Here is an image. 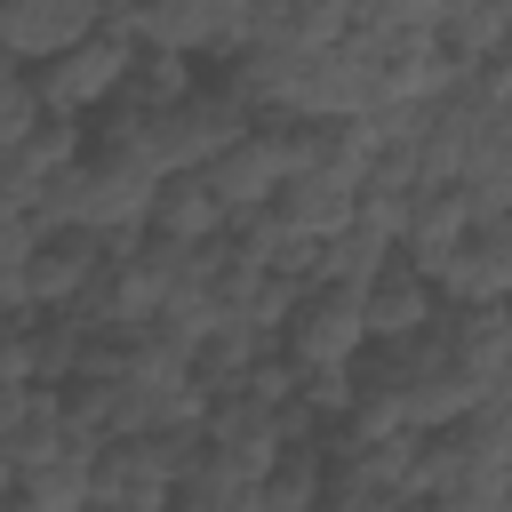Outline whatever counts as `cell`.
<instances>
[{
    "label": "cell",
    "mask_w": 512,
    "mask_h": 512,
    "mask_svg": "<svg viewBox=\"0 0 512 512\" xmlns=\"http://www.w3.org/2000/svg\"><path fill=\"white\" fill-rule=\"evenodd\" d=\"M104 24L136 48H168L184 64H224L248 40V8L240 0H160V8H104Z\"/></svg>",
    "instance_id": "obj_1"
},
{
    "label": "cell",
    "mask_w": 512,
    "mask_h": 512,
    "mask_svg": "<svg viewBox=\"0 0 512 512\" xmlns=\"http://www.w3.org/2000/svg\"><path fill=\"white\" fill-rule=\"evenodd\" d=\"M128 56H136V48H128L112 24H96L80 48H64L56 64H40V72H32V104H40L48 120H88V112H104V104L120 96Z\"/></svg>",
    "instance_id": "obj_3"
},
{
    "label": "cell",
    "mask_w": 512,
    "mask_h": 512,
    "mask_svg": "<svg viewBox=\"0 0 512 512\" xmlns=\"http://www.w3.org/2000/svg\"><path fill=\"white\" fill-rule=\"evenodd\" d=\"M56 448H88V440H72V432H64V408H56V392H32V400H24V416L8 424L0 456H8L16 472H32V464H48Z\"/></svg>",
    "instance_id": "obj_17"
},
{
    "label": "cell",
    "mask_w": 512,
    "mask_h": 512,
    "mask_svg": "<svg viewBox=\"0 0 512 512\" xmlns=\"http://www.w3.org/2000/svg\"><path fill=\"white\" fill-rule=\"evenodd\" d=\"M400 496L392 488H376L368 472H320V488H312V512H392Z\"/></svg>",
    "instance_id": "obj_19"
},
{
    "label": "cell",
    "mask_w": 512,
    "mask_h": 512,
    "mask_svg": "<svg viewBox=\"0 0 512 512\" xmlns=\"http://www.w3.org/2000/svg\"><path fill=\"white\" fill-rule=\"evenodd\" d=\"M88 456H96V448H56L48 464L16 472V496H24L32 512H80V504H88Z\"/></svg>",
    "instance_id": "obj_18"
},
{
    "label": "cell",
    "mask_w": 512,
    "mask_h": 512,
    "mask_svg": "<svg viewBox=\"0 0 512 512\" xmlns=\"http://www.w3.org/2000/svg\"><path fill=\"white\" fill-rule=\"evenodd\" d=\"M24 256H32V216H0V288H8V296H16ZM16 312H24V304H16Z\"/></svg>",
    "instance_id": "obj_21"
},
{
    "label": "cell",
    "mask_w": 512,
    "mask_h": 512,
    "mask_svg": "<svg viewBox=\"0 0 512 512\" xmlns=\"http://www.w3.org/2000/svg\"><path fill=\"white\" fill-rule=\"evenodd\" d=\"M360 344H368L360 336V288H344V280H304L288 320L272 328V352L288 368H352Z\"/></svg>",
    "instance_id": "obj_2"
},
{
    "label": "cell",
    "mask_w": 512,
    "mask_h": 512,
    "mask_svg": "<svg viewBox=\"0 0 512 512\" xmlns=\"http://www.w3.org/2000/svg\"><path fill=\"white\" fill-rule=\"evenodd\" d=\"M96 264H104V240H96V232H72V224L32 232V256H24V272H16V304H24V312H64V304L96 280Z\"/></svg>",
    "instance_id": "obj_5"
},
{
    "label": "cell",
    "mask_w": 512,
    "mask_h": 512,
    "mask_svg": "<svg viewBox=\"0 0 512 512\" xmlns=\"http://www.w3.org/2000/svg\"><path fill=\"white\" fill-rule=\"evenodd\" d=\"M464 224H472V216H464L456 184H416V192L400 200V216H392V248H400V256L424 272V264H432V256H440V248H448Z\"/></svg>",
    "instance_id": "obj_14"
},
{
    "label": "cell",
    "mask_w": 512,
    "mask_h": 512,
    "mask_svg": "<svg viewBox=\"0 0 512 512\" xmlns=\"http://www.w3.org/2000/svg\"><path fill=\"white\" fill-rule=\"evenodd\" d=\"M432 280L408 264V256H392L368 288H360V336L368 344H408V336H424L432 328Z\"/></svg>",
    "instance_id": "obj_8"
},
{
    "label": "cell",
    "mask_w": 512,
    "mask_h": 512,
    "mask_svg": "<svg viewBox=\"0 0 512 512\" xmlns=\"http://www.w3.org/2000/svg\"><path fill=\"white\" fill-rule=\"evenodd\" d=\"M432 304H504L512 288V224H464L432 264Z\"/></svg>",
    "instance_id": "obj_4"
},
{
    "label": "cell",
    "mask_w": 512,
    "mask_h": 512,
    "mask_svg": "<svg viewBox=\"0 0 512 512\" xmlns=\"http://www.w3.org/2000/svg\"><path fill=\"white\" fill-rule=\"evenodd\" d=\"M32 120H40V104H32V72L0 56V152H8V144H16Z\"/></svg>",
    "instance_id": "obj_20"
},
{
    "label": "cell",
    "mask_w": 512,
    "mask_h": 512,
    "mask_svg": "<svg viewBox=\"0 0 512 512\" xmlns=\"http://www.w3.org/2000/svg\"><path fill=\"white\" fill-rule=\"evenodd\" d=\"M432 336H440V352L464 376H480V384H504L512 376V320H504V304H440L432 312Z\"/></svg>",
    "instance_id": "obj_9"
},
{
    "label": "cell",
    "mask_w": 512,
    "mask_h": 512,
    "mask_svg": "<svg viewBox=\"0 0 512 512\" xmlns=\"http://www.w3.org/2000/svg\"><path fill=\"white\" fill-rule=\"evenodd\" d=\"M16 352H24L32 392H56L80 368V320L72 312H16Z\"/></svg>",
    "instance_id": "obj_15"
},
{
    "label": "cell",
    "mask_w": 512,
    "mask_h": 512,
    "mask_svg": "<svg viewBox=\"0 0 512 512\" xmlns=\"http://www.w3.org/2000/svg\"><path fill=\"white\" fill-rule=\"evenodd\" d=\"M504 40H512V8H504V0H448V8L432 16V48H440L456 72L504 56Z\"/></svg>",
    "instance_id": "obj_12"
},
{
    "label": "cell",
    "mask_w": 512,
    "mask_h": 512,
    "mask_svg": "<svg viewBox=\"0 0 512 512\" xmlns=\"http://www.w3.org/2000/svg\"><path fill=\"white\" fill-rule=\"evenodd\" d=\"M392 256H400V248H392L376 224H360V216H352L336 240H320V264H312V280H344V288H368V280H376Z\"/></svg>",
    "instance_id": "obj_16"
},
{
    "label": "cell",
    "mask_w": 512,
    "mask_h": 512,
    "mask_svg": "<svg viewBox=\"0 0 512 512\" xmlns=\"http://www.w3.org/2000/svg\"><path fill=\"white\" fill-rule=\"evenodd\" d=\"M8 320H16V296H8V288H0V328H8Z\"/></svg>",
    "instance_id": "obj_24"
},
{
    "label": "cell",
    "mask_w": 512,
    "mask_h": 512,
    "mask_svg": "<svg viewBox=\"0 0 512 512\" xmlns=\"http://www.w3.org/2000/svg\"><path fill=\"white\" fill-rule=\"evenodd\" d=\"M24 400H32V384H0V440H8V424L24 416Z\"/></svg>",
    "instance_id": "obj_23"
},
{
    "label": "cell",
    "mask_w": 512,
    "mask_h": 512,
    "mask_svg": "<svg viewBox=\"0 0 512 512\" xmlns=\"http://www.w3.org/2000/svg\"><path fill=\"white\" fill-rule=\"evenodd\" d=\"M200 184H208V200L224 208V216H248V208H264L280 184H288V160H280V144H272V128L256 120L248 136H232L216 160H200L192 168Z\"/></svg>",
    "instance_id": "obj_7"
},
{
    "label": "cell",
    "mask_w": 512,
    "mask_h": 512,
    "mask_svg": "<svg viewBox=\"0 0 512 512\" xmlns=\"http://www.w3.org/2000/svg\"><path fill=\"white\" fill-rule=\"evenodd\" d=\"M144 232L168 240V248H208L224 232V208L208 200L200 176H160L152 184V208H144Z\"/></svg>",
    "instance_id": "obj_13"
},
{
    "label": "cell",
    "mask_w": 512,
    "mask_h": 512,
    "mask_svg": "<svg viewBox=\"0 0 512 512\" xmlns=\"http://www.w3.org/2000/svg\"><path fill=\"white\" fill-rule=\"evenodd\" d=\"M96 24H104L96 0H0V56L24 64V72H40L64 48H80Z\"/></svg>",
    "instance_id": "obj_6"
},
{
    "label": "cell",
    "mask_w": 512,
    "mask_h": 512,
    "mask_svg": "<svg viewBox=\"0 0 512 512\" xmlns=\"http://www.w3.org/2000/svg\"><path fill=\"white\" fill-rule=\"evenodd\" d=\"M256 216L272 224V240H304V248H320V240H336V232L352 224V192L328 184V176H288Z\"/></svg>",
    "instance_id": "obj_10"
},
{
    "label": "cell",
    "mask_w": 512,
    "mask_h": 512,
    "mask_svg": "<svg viewBox=\"0 0 512 512\" xmlns=\"http://www.w3.org/2000/svg\"><path fill=\"white\" fill-rule=\"evenodd\" d=\"M80 512H168L160 496H88Z\"/></svg>",
    "instance_id": "obj_22"
},
{
    "label": "cell",
    "mask_w": 512,
    "mask_h": 512,
    "mask_svg": "<svg viewBox=\"0 0 512 512\" xmlns=\"http://www.w3.org/2000/svg\"><path fill=\"white\" fill-rule=\"evenodd\" d=\"M0 512H32V504H24V496H0Z\"/></svg>",
    "instance_id": "obj_25"
},
{
    "label": "cell",
    "mask_w": 512,
    "mask_h": 512,
    "mask_svg": "<svg viewBox=\"0 0 512 512\" xmlns=\"http://www.w3.org/2000/svg\"><path fill=\"white\" fill-rule=\"evenodd\" d=\"M344 40V0H256L240 48H336Z\"/></svg>",
    "instance_id": "obj_11"
}]
</instances>
